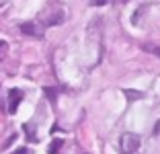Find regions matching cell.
Masks as SVG:
<instances>
[{
    "mask_svg": "<svg viewBox=\"0 0 160 154\" xmlns=\"http://www.w3.org/2000/svg\"><path fill=\"white\" fill-rule=\"evenodd\" d=\"M140 136L133 134V131H125V134H121V138H119V152L121 154H138V150H140Z\"/></svg>",
    "mask_w": 160,
    "mask_h": 154,
    "instance_id": "cell-1",
    "label": "cell"
},
{
    "mask_svg": "<svg viewBox=\"0 0 160 154\" xmlns=\"http://www.w3.org/2000/svg\"><path fill=\"white\" fill-rule=\"evenodd\" d=\"M19 31L23 33V35H29V37L43 39V31L39 29V25H35V23H21L19 25Z\"/></svg>",
    "mask_w": 160,
    "mask_h": 154,
    "instance_id": "cell-2",
    "label": "cell"
},
{
    "mask_svg": "<svg viewBox=\"0 0 160 154\" xmlns=\"http://www.w3.org/2000/svg\"><path fill=\"white\" fill-rule=\"evenodd\" d=\"M23 101V90L21 89H12L8 95V113H17V107H19V103Z\"/></svg>",
    "mask_w": 160,
    "mask_h": 154,
    "instance_id": "cell-3",
    "label": "cell"
},
{
    "mask_svg": "<svg viewBox=\"0 0 160 154\" xmlns=\"http://www.w3.org/2000/svg\"><path fill=\"white\" fill-rule=\"evenodd\" d=\"M60 148H62V140H53L52 148H49V154H60Z\"/></svg>",
    "mask_w": 160,
    "mask_h": 154,
    "instance_id": "cell-4",
    "label": "cell"
},
{
    "mask_svg": "<svg viewBox=\"0 0 160 154\" xmlns=\"http://www.w3.org/2000/svg\"><path fill=\"white\" fill-rule=\"evenodd\" d=\"M125 93V97L129 99V101H133V99H142V93H138V90H123Z\"/></svg>",
    "mask_w": 160,
    "mask_h": 154,
    "instance_id": "cell-5",
    "label": "cell"
},
{
    "mask_svg": "<svg viewBox=\"0 0 160 154\" xmlns=\"http://www.w3.org/2000/svg\"><path fill=\"white\" fill-rule=\"evenodd\" d=\"M6 51H8V43H6V41H2V39H0V60L4 58V54H6Z\"/></svg>",
    "mask_w": 160,
    "mask_h": 154,
    "instance_id": "cell-6",
    "label": "cell"
},
{
    "mask_svg": "<svg viewBox=\"0 0 160 154\" xmlns=\"http://www.w3.org/2000/svg\"><path fill=\"white\" fill-rule=\"evenodd\" d=\"M92 4L94 6H103V4H107V0H92Z\"/></svg>",
    "mask_w": 160,
    "mask_h": 154,
    "instance_id": "cell-7",
    "label": "cell"
},
{
    "mask_svg": "<svg viewBox=\"0 0 160 154\" xmlns=\"http://www.w3.org/2000/svg\"><path fill=\"white\" fill-rule=\"evenodd\" d=\"M12 140H14V136H10V138H8V140H6V144H4V146H2V148H8V146H10V144H12Z\"/></svg>",
    "mask_w": 160,
    "mask_h": 154,
    "instance_id": "cell-8",
    "label": "cell"
},
{
    "mask_svg": "<svg viewBox=\"0 0 160 154\" xmlns=\"http://www.w3.org/2000/svg\"><path fill=\"white\" fill-rule=\"evenodd\" d=\"M14 154H29V150H27V148H19Z\"/></svg>",
    "mask_w": 160,
    "mask_h": 154,
    "instance_id": "cell-9",
    "label": "cell"
},
{
    "mask_svg": "<svg viewBox=\"0 0 160 154\" xmlns=\"http://www.w3.org/2000/svg\"><path fill=\"white\" fill-rule=\"evenodd\" d=\"M152 51H154L156 56H158V58H160V47H152Z\"/></svg>",
    "mask_w": 160,
    "mask_h": 154,
    "instance_id": "cell-10",
    "label": "cell"
}]
</instances>
